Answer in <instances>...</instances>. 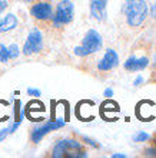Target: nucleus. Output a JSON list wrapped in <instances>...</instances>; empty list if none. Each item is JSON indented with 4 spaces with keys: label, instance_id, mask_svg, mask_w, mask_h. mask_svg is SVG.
<instances>
[{
    "label": "nucleus",
    "instance_id": "obj_1",
    "mask_svg": "<svg viewBox=\"0 0 156 158\" xmlns=\"http://www.w3.org/2000/svg\"><path fill=\"white\" fill-rule=\"evenodd\" d=\"M122 12L129 27H140L149 15V7L145 0H126Z\"/></svg>",
    "mask_w": 156,
    "mask_h": 158
},
{
    "label": "nucleus",
    "instance_id": "obj_2",
    "mask_svg": "<svg viewBox=\"0 0 156 158\" xmlns=\"http://www.w3.org/2000/svg\"><path fill=\"white\" fill-rule=\"evenodd\" d=\"M53 158H86L87 151L80 141L74 138L59 139L52 148Z\"/></svg>",
    "mask_w": 156,
    "mask_h": 158
},
{
    "label": "nucleus",
    "instance_id": "obj_3",
    "mask_svg": "<svg viewBox=\"0 0 156 158\" xmlns=\"http://www.w3.org/2000/svg\"><path fill=\"white\" fill-rule=\"evenodd\" d=\"M102 48H103L102 35L99 33L98 30L89 29L86 32V35L83 36L82 43L73 49V53L76 56H79V58H86V56H90L93 53H98Z\"/></svg>",
    "mask_w": 156,
    "mask_h": 158
},
{
    "label": "nucleus",
    "instance_id": "obj_4",
    "mask_svg": "<svg viewBox=\"0 0 156 158\" xmlns=\"http://www.w3.org/2000/svg\"><path fill=\"white\" fill-rule=\"evenodd\" d=\"M74 19V4L72 0H60L52 16L53 27H63Z\"/></svg>",
    "mask_w": 156,
    "mask_h": 158
},
{
    "label": "nucleus",
    "instance_id": "obj_5",
    "mask_svg": "<svg viewBox=\"0 0 156 158\" xmlns=\"http://www.w3.org/2000/svg\"><path fill=\"white\" fill-rule=\"evenodd\" d=\"M65 125H66V121L63 119V118H56V119L47 121V122H45L43 125H39V127L32 129V132H30V141H32L33 144H39L49 132L63 128Z\"/></svg>",
    "mask_w": 156,
    "mask_h": 158
},
{
    "label": "nucleus",
    "instance_id": "obj_6",
    "mask_svg": "<svg viewBox=\"0 0 156 158\" xmlns=\"http://www.w3.org/2000/svg\"><path fill=\"white\" fill-rule=\"evenodd\" d=\"M42 49H43V35L37 27H33L25 40V45L22 48V53L30 56V55L39 53Z\"/></svg>",
    "mask_w": 156,
    "mask_h": 158
},
{
    "label": "nucleus",
    "instance_id": "obj_7",
    "mask_svg": "<svg viewBox=\"0 0 156 158\" xmlns=\"http://www.w3.org/2000/svg\"><path fill=\"white\" fill-rule=\"evenodd\" d=\"M30 15H32L36 20H40V22L52 20L53 6H52V3L47 2V0L36 2V3L32 4V7H30Z\"/></svg>",
    "mask_w": 156,
    "mask_h": 158
},
{
    "label": "nucleus",
    "instance_id": "obj_8",
    "mask_svg": "<svg viewBox=\"0 0 156 158\" xmlns=\"http://www.w3.org/2000/svg\"><path fill=\"white\" fill-rule=\"evenodd\" d=\"M119 65V55L115 49H106L102 59L98 62V71L100 72H109L113 71Z\"/></svg>",
    "mask_w": 156,
    "mask_h": 158
},
{
    "label": "nucleus",
    "instance_id": "obj_9",
    "mask_svg": "<svg viewBox=\"0 0 156 158\" xmlns=\"http://www.w3.org/2000/svg\"><path fill=\"white\" fill-rule=\"evenodd\" d=\"M90 16L94 20L103 22L107 16V0H89Z\"/></svg>",
    "mask_w": 156,
    "mask_h": 158
},
{
    "label": "nucleus",
    "instance_id": "obj_10",
    "mask_svg": "<svg viewBox=\"0 0 156 158\" xmlns=\"http://www.w3.org/2000/svg\"><path fill=\"white\" fill-rule=\"evenodd\" d=\"M149 66V58L143 56V58H136V56H130L126 59V62L123 63L125 71L127 72H139L143 71Z\"/></svg>",
    "mask_w": 156,
    "mask_h": 158
},
{
    "label": "nucleus",
    "instance_id": "obj_11",
    "mask_svg": "<svg viewBox=\"0 0 156 158\" xmlns=\"http://www.w3.org/2000/svg\"><path fill=\"white\" fill-rule=\"evenodd\" d=\"M19 25L17 16L13 13H7L6 16L0 17V33H7L10 30L16 29Z\"/></svg>",
    "mask_w": 156,
    "mask_h": 158
},
{
    "label": "nucleus",
    "instance_id": "obj_12",
    "mask_svg": "<svg viewBox=\"0 0 156 158\" xmlns=\"http://www.w3.org/2000/svg\"><path fill=\"white\" fill-rule=\"evenodd\" d=\"M7 50H9V59H17L20 56V49L17 43H12L10 46H7Z\"/></svg>",
    "mask_w": 156,
    "mask_h": 158
},
{
    "label": "nucleus",
    "instance_id": "obj_13",
    "mask_svg": "<svg viewBox=\"0 0 156 158\" xmlns=\"http://www.w3.org/2000/svg\"><path fill=\"white\" fill-rule=\"evenodd\" d=\"M132 139L135 142H146L150 139V135H149L148 132H145V131H139V132H136L133 137H132Z\"/></svg>",
    "mask_w": 156,
    "mask_h": 158
},
{
    "label": "nucleus",
    "instance_id": "obj_14",
    "mask_svg": "<svg viewBox=\"0 0 156 158\" xmlns=\"http://www.w3.org/2000/svg\"><path fill=\"white\" fill-rule=\"evenodd\" d=\"M10 59H9V50L7 46H4L3 43H0V62L2 63H7Z\"/></svg>",
    "mask_w": 156,
    "mask_h": 158
},
{
    "label": "nucleus",
    "instance_id": "obj_15",
    "mask_svg": "<svg viewBox=\"0 0 156 158\" xmlns=\"http://www.w3.org/2000/svg\"><path fill=\"white\" fill-rule=\"evenodd\" d=\"M23 115H25V114L20 111V101H16V102H14V121H19V122H22V119H23Z\"/></svg>",
    "mask_w": 156,
    "mask_h": 158
},
{
    "label": "nucleus",
    "instance_id": "obj_16",
    "mask_svg": "<svg viewBox=\"0 0 156 158\" xmlns=\"http://www.w3.org/2000/svg\"><path fill=\"white\" fill-rule=\"evenodd\" d=\"M80 139H82L85 144H87V145L93 147V148H100V144H99L98 141H94V139H92V138L86 137V135H80Z\"/></svg>",
    "mask_w": 156,
    "mask_h": 158
},
{
    "label": "nucleus",
    "instance_id": "obj_17",
    "mask_svg": "<svg viewBox=\"0 0 156 158\" xmlns=\"http://www.w3.org/2000/svg\"><path fill=\"white\" fill-rule=\"evenodd\" d=\"M27 95H29V96H34V98H39V96H42V92H40V89L27 88Z\"/></svg>",
    "mask_w": 156,
    "mask_h": 158
},
{
    "label": "nucleus",
    "instance_id": "obj_18",
    "mask_svg": "<svg viewBox=\"0 0 156 158\" xmlns=\"http://www.w3.org/2000/svg\"><path fill=\"white\" fill-rule=\"evenodd\" d=\"M143 155L146 157H156V147H149L143 151Z\"/></svg>",
    "mask_w": 156,
    "mask_h": 158
},
{
    "label": "nucleus",
    "instance_id": "obj_19",
    "mask_svg": "<svg viewBox=\"0 0 156 158\" xmlns=\"http://www.w3.org/2000/svg\"><path fill=\"white\" fill-rule=\"evenodd\" d=\"M10 135V132H9V127L7 128H3V129H0V142L4 141L6 138Z\"/></svg>",
    "mask_w": 156,
    "mask_h": 158
},
{
    "label": "nucleus",
    "instance_id": "obj_20",
    "mask_svg": "<svg viewBox=\"0 0 156 158\" xmlns=\"http://www.w3.org/2000/svg\"><path fill=\"white\" fill-rule=\"evenodd\" d=\"M7 6H9V2L7 0H0V15L7 9Z\"/></svg>",
    "mask_w": 156,
    "mask_h": 158
},
{
    "label": "nucleus",
    "instance_id": "obj_21",
    "mask_svg": "<svg viewBox=\"0 0 156 158\" xmlns=\"http://www.w3.org/2000/svg\"><path fill=\"white\" fill-rule=\"evenodd\" d=\"M103 96H106V98L113 96V89H112V88H106V89H105V92H103Z\"/></svg>",
    "mask_w": 156,
    "mask_h": 158
},
{
    "label": "nucleus",
    "instance_id": "obj_22",
    "mask_svg": "<svg viewBox=\"0 0 156 158\" xmlns=\"http://www.w3.org/2000/svg\"><path fill=\"white\" fill-rule=\"evenodd\" d=\"M150 16H152V19H155L156 20V2L150 6Z\"/></svg>",
    "mask_w": 156,
    "mask_h": 158
},
{
    "label": "nucleus",
    "instance_id": "obj_23",
    "mask_svg": "<svg viewBox=\"0 0 156 158\" xmlns=\"http://www.w3.org/2000/svg\"><path fill=\"white\" fill-rule=\"evenodd\" d=\"M143 82V78H142V76H138V78L135 79V82H133V85H135V86H139L140 83Z\"/></svg>",
    "mask_w": 156,
    "mask_h": 158
},
{
    "label": "nucleus",
    "instance_id": "obj_24",
    "mask_svg": "<svg viewBox=\"0 0 156 158\" xmlns=\"http://www.w3.org/2000/svg\"><path fill=\"white\" fill-rule=\"evenodd\" d=\"M112 158H126L125 154H112Z\"/></svg>",
    "mask_w": 156,
    "mask_h": 158
},
{
    "label": "nucleus",
    "instance_id": "obj_25",
    "mask_svg": "<svg viewBox=\"0 0 156 158\" xmlns=\"http://www.w3.org/2000/svg\"><path fill=\"white\" fill-rule=\"evenodd\" d=\"M153 65H156V50H155V55H153Z\"/></svg>",
    "mask_w": 156,
    "mask_h": 158
},
{
    "label": "nucleus",
    "instance_id": "obj_26",
    "mask_svg": "<svg viewBox=\"0 0 156 158\" xmlns=\"http://www.w3.org/2000/svg\"><path fill=\"white\" fill-rule=\"evenodd\" d=\"M152 141H153V145L156 147V135H153V138H152Z\"/></svg>",
    "mask_w": 156,
    "mask_h": 158
},
{
    "label": "nucleus",
    "instance_id": "obj_27",
    "mask_svg": "<svg viewBox=\"0 0 156 158\" xmlns=\"http://www.w3.org/2000/svg\"><path fill=\"white\" fill-rule=\"evenodd\" d=\"M26 3H30V2H33V0H25Z\"/></svg>",
    "mask_w": 156,
    "mask_h": 158
}]
</instances>
